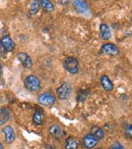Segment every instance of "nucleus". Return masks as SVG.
Wrapping results in <instances>:
<instances>
[{"label": "nucleus", "mask_w": 132, "mask_h": 149, "mask_svg": "<svg viewBox=\"0 0 132 149\" xmlns=\"http://www.w3.org/2000/svg\"><path fill=\"white\" fill-rule=\"evenodd\" d=\"M25 86L30 91L37 92L41 89V82L36 76L31 74V76H29V77H27L25 79Z\"/></svg>", "instance_id": "1"}, {"label": "nucleus", "mask_w": 132, "mask_h": 149, "mask_svg": "<svg viewBox=\"0 0 132 149\" xmlns=\"http://www.w3.org/2000/svg\"><path fill=\"white\" fill-rule=\"evenodd\" d=\"M64 68L70 74H76L78 72V61L73 57H68L66 58L65 61L63 63Z\"/></svg>", "instance_id": "2"}, {"label": "nucleus", "mask_w": 132, "mask_h": 149, "mask_svg": "<svg viewBox=\"0 0 132 149\" xmlns=\"http://www.w3.org/2000/svg\"><path fill=\"white\" fill-rule=\"evenodd\" d=\"M72 88L68 83H64L57 89V95L61 100H65L71 95Z\"/></svg>", "instance_id": "3"}, {"label": "nucleus", "mask_w": 132, "mask_h": 149, "mask_svg": "<svg viewBox=\"0 0 132 149\" xmlns=\"http://www.w3.org/2000/svg\"><path fill=\"white\" fill-rule=\"evenodd\" d=\"M38 99H39L40 103L44 106H51L55 103V96L52 93H49V92L41 94Z\"/></svg>", "instance_id": "4"}, {"label": "nucleus", "mask_w": 132, "mask_h": 149, "mask_svg": "<svg viewBox=\"0 0 132 149\" xmlns=\"http://www.w3.org/2000/svg\"><path fill=\"white\" fill-rule=\"evenodd\" d=\"M102 52L104 54H107V55L114 56L119 53V48L112 43H106L102 46Z\"/></svg>", "instance_id": "5"}, {"label": "nucleus", "mask_w": 132, "mask_h": 149, "mask_svg": "<svg viewBox=\"0 0 132 149\" xmlns=\"http://www.w3.org/2000/svg\"><path fill=\"white\" fill-rule=\"evenodd\" d=\"M98 142H99V140H98V139L96 138V137L94 136L93 134L85 135V136L83 137V139H82L83 145H85V146L87 147V149L94 148V147H95L96 145L98 144Z\"/></svg>", "instance_id": "6"}, {"label": "nucleus", "mask_w": 132, "mask_h": 149, "mask_svg": "<svg viewBox=\"0 0 132 149\" xmlns=\"http://www.w3.org/2000/svg\"><path fill=\"white\" fill-rule=\"evenodd\" d=\"M3 134H4V137H5V141L7 143H12L15 139V133H14V130L11 128L10 126H7L5 127L4 129L2 130Z\"/></svg>", "instance_id": "7"}, {"label": "nucleus", "mask_w": 132, "mask_h": 149, "mask_svg": "<svg viewBox=\"0 0 132 149\" xmlns=\"http://www.w3.org/2000/svg\"><path fill=\"white\" fill-rule=\"evenodd\" d=\"M17 58L19 59V61L21 62V64H23L25 68H30L32 65H33V61H32V58L30 57L29 55H28L27 53H25V52H21V53L17 54Z\"/></svg>", "instance_id": "8"}, {"label": "nucleus", "mask_w": 132, "mask_h": 149, "mask_svg": "<svg viewBox=\"0 0 132 149\" xmlns=\"http://www.w3.org/2000/svg\"><path fill=\"white\" fill-rule=\"evenodd\" d=\"M1 44H2L4 50H6V51H12L14 49V42L8 36H4L1 39Z\"/></svg>", "instance_id": "9"}, {"label": "nucleus", "mask_w": 132, "mask_h": 149, "mask_svg": "<svg viewBox=\"0 0 132 149\" xmlns=\"http://www.w3.org/2000/svg\"><path fill=\"white\" fill-rule=\"evenodd\" d=\"M100 33H101L102 39L104 40H109L112 36L110 28L106 24H101V26H100Z\"/></svg>", "instance_id": "10"}, {"label": "nucleus", "mask_w": 132, "mask_h": 149, "mask_svg": "<svg viewBox=\"0 0 132 149\" xmlns=\"http://www.w3.org/2000/svg\"><path fill=\"white\" fill-rule=\"evenodd\" d=\"M74 6H75V8H76V10L80 13H85L89 11L87 4L83 1V0H75Z\"/></svg>", "instance_id": "11"}, {"label": "nucleus", "mask_w": 132, "mask_h": 149, "mask_svg": "<svg viewBox=\"0 0 132 149\" xmlns=\"http://www.w3.org/2000/svg\"><path fill=\"white\" fill-rule=\"evenodd\" d=\"M101 85L106 91H112L114 89V85L111 82V80L109 79V77L107 76H103L101 78Z\"/></svg>", "instance_id": "12"}, {"label": "nucleus", "mask_w": 132, "mask_h": 149, "mask_svg": "<svg viewBox=\"0 0 132 149\" xmlns=\"http://www.w3.org/2000/svg\"><path fill=\"white\" fill-rule=\"evenodd\" d=\"M79 144V141L76 138L73 137H69L65 143V149H77Z\"/></svg>", "instance_id": "13"}, {"label": "nucleus", "mask_w": 132, "mask_h": 149, "mask_svg": "<svg viewBox=\"0 0 132 149\" xmlns=\"http://www.w3.org/2000/svg\"><path fill=\"white\" fill-rule=\"evenodd\" d=\"M9 120V110L7 107L0 108V126L4 125Z\"/></svg>", "instance_id": "14"}, {"label": "nucleus", "mask_w": 132, "mask_h": 149, "mask_svg": "<svg viewBox=\"0 0 132 149\" xmlns=\"http://www.w3.org/2000/svg\"><path fill=\"white\" fill-rule=\"evenodd\" d=\"M29 9H30V13H31V15H36L40 9L39 0H30Z\"/></svg>", "instance_id": "15"}, {"label": "nucleus", "mask_w": 132, "mask_h": 149, "mask_svg": "<svg viewBox=\"0 0 132 149\" xmlns=\"http://www.w3.org/2000/svg\"><path fill=\"white\" fill-rule=\"evenodd\" d=\"M33 120L36 125L38 126H41L43 125V122H44V113L42 110L40 109H37L35 111V114H34V118H33Z\"/></svg>", "instance_id": "16"}, {"label": "nucleus", "mask_w": 132, "mask_h": 149, "mask_svg": "<svg viewBox=\"0 0 132 149\" xmlns=\"http://www.w3.org/2000/svg\"><path fill=\"white\" fill-rule=\"evenodd\" d=\"M49 132H50V134L53 135L55 138H60V137L64 134L63 131L61 130V128H60L58 125H53V126L49 129Z\"/></svg>", "instance_id": "17"}, {"label": "nucleus", "mask_w": 132, "mask_h": 149, "mask_svg": "<svg viewBox=\"0 0 132 149\" xmlns=\"http://www.w3.org/2000/svg\"><path fill=\"white\" fill-rule=\"evenodd\" d=\"M91 134H93L94 136L98 139V140H101V139H103L104 137H105V133H104V131L97 126H94L93 128H91Z\"/></svg>", "instance_id": "18"}, {"label": "nucleus", "mask_w": 132, "mask_h": 149, "mask_svg": "<svg viewBox=\"0 0 132 149\" xmlns=\"http://www.w3.org/2000/svg\"><path fill=\"white\" fill-rule=\"evenodd\" d=\"M39 3L46 11H53L54 6L50 0H39Z\"/></svg>", "instance_id": "19"}, {"label": "nucleus", "mask_w": 132, "mask_h": 149, "mask_svg": "<svg viewBox=\"0 0 132 149\" xmlns=\"http://www.w3.org/2000/svg\"><path fill=\"white\" fill-rule=\"evenodd\" d=\"M89 90H80L77 93V100L78 101H85L87 98V96H89Z\"/></svg>", "instance_id": "20"}, {"label": "nucleus", "mask_w": 132, "mask_h": 149, "mask_svg": "<svg viewBox=\"0 0 132 149\" xmlns=\"http://www.w3.org/2000/svg\"><path fill=\"white\" fill-rule=\"evenodd\" d=\"M110 148H111V149H124V147H123V145L120 144L119 142H115L114 144L111 145V147H110Z\"/></svg>", "instance_id": "21"}, {"label": "nucleus", "mask_w": 132, "mask_h": 149, "mask_svg": "<svg viewBox=\"0 0 132 149\" xmlns=\"http://www.w3.org/2000/svg\"><path fill=\"white\" fill-rule=\"evenodd\" d=\"M126 135H127V137H129V138H132V124H130L129 126L127 127V129H126Z\"/></svg>", "instance_id": "22"}, {"label": "nucleus", "mask_w": 132, "mask_h": 149, "mask_svg": "<svg viewBox=\"0 0 132 149\" xmlns=\"http://www.w3.org/2000/svg\"><path fill=\"white\" fill-rule=\"evenodd\" d=\"M4 51V48H3V46H2V44H1V42H0V54L2 53V52Z\"/></svg>", "instance_id": "23"}, {"label": "nucleus", "mask_w": 132, "mask_h": 149, "mask_svg": "<svg viewBox=\"0 0 132 149\" xmlns=\"http://www.w3.org/2000/svg\"><path fill=\"white\" fill-rule=\"evenodd\" d=\"M1 74H2V65L0 63V77H1Z\"/></svg>", "instance_id": "24"}, {"label": "nucleus", "mask_w": 132, "mask_h": 149, "mask_svg": "<svg viewBox=\"0 0 132 149\" xmlns=\"http://www.w3.org/2000/svg\"><path fill=\"white\" fill-rule=\"evenodd\" d=\"M0 149H3V145H2V143H0Z\"/></svg>", "instance_id": "25"}]
</instances>
